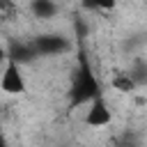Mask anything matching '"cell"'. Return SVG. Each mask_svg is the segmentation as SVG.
<instances>
[{
  "instance_id": "1",
  "label": "cell",
  "mask_w": 147,
  "mask_h": 147,
  "mask_svg": "<svg viewBox=\"0 0 147 147\" xmlns=\"http://www.w3.org/2000/svg\"><path fill=\"white\" fill-rule=\"evenodd\" d=\"M25 87H28V83H25V74H23L21 64L9 57L0 74V90L9 96H21L25 92Z\"/></svg>"
},
{
  "instance_id": "2",
  "label": "cell",
  "mask_w": 147,
  "mask_h": 147,
  "mask_svg": "<svg viewBox=\"0 0 147 147\" xmlns=\"http://www.w3.org/2000/svg\"><path fill=\"white\" fill-rule=\"evenodd\" d=\"M83 122L87 126H92V129H103V126H108L113 122V110L108 108V103H106L103 96H94L87 103L85 115H83Z\"/></svg>"
},
{
  "instance_id": "3",
  "label": "cell",
  "mask_w": 147,
  "mask_h": 147,
  "mask_svg": "<svg viewBox=\"0 0 147 147\" xmlns=\"http://www.w3.org/2000/svg\"><path fill=\"white\" fill-rule=\"evenodd\" d=\"M110 87H113L115 92H119V94H133V92L138 90V85H136V80L131 78L129 71L115 74V76L110 78Z\"/></svg>"
},
{
  "instance_id": "4",
  "label": "cell",
  "mask_w": 147,
  "mask_h": 147,
  "mask_svg": "<svg viewBox=\"0 0 147 147\" xmlns=\"http://www.w3.org/2000/svg\"><path fill=\"white\" fill-rule=\"evenodd\" d=\"M28 9L32 11V16H34V18H39V21H51V18H55V16H57V9H60V7H57L55 2L37 0V2H32Z\"/></svg>"
},
{
  "instance_id": "5",
  "label": "cell",
  "mask_w": 147,
  "mask_h": 147,
  "mask_svg": "<svg viewBox=\"0 0 147 147\" xmlns=\"http://www.w3.org/2000/svg\"><path fill=\"white\" fill-rule=\"evenodd\" d=\"M7 60H9L7 48H5V46H2V41H0V67H5V64H7Z\"/></svg>"
},
{
  "instance_id": "6",
  "label": "cell",
  "mask_w": 147,
  "mask_h": 147,
  "mask_svg": "<svg viewBox=\"0 0 147 147\" xmlns=\"http://www.w3.org/2000/svg\"><path fill=\"white\" fill-rule=\"evenodd\" d=\"M0 147H5V145H2V140H0Z\"/></svg>"
}]
</instances>
